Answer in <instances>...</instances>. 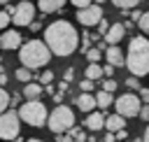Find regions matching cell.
Listing matches in <instances>:
<instances>
[{
  "label": "cell",
  "instance_id": "obj_1",
  "mask_svg": "<svg viewBox=\"0 0 149 142\" xmlns=\"http://www.w3.org/2000/svg\"><path fill=\"white\" fill-rule=\"evenodd\" d=\"M44 44L49 47L51 54L65 58V56H70V54L77 51V47H79V33L74 30V26L70 21L58 19V21H54V23H49L44 28Z\"/></svg>",
  "mask_w": 149,
  "mask_h": 142
},
{
  "label": "cell",
  "instance_id": "obj_2",
  "mask_svg": "<svg viewBox=\"0 0 149 142\" xmlns=\"http://www.w3.org/2000/svg\"><path fill=\"white\" fill-rule=\"evenodd\" d=\"M126 68L133 77L149 74V40L144 35H137L130 40L126 51Z\"/></svg>",
  "mask_w": 149,
  "mask_h": 142
},
{
  "label": "cell",
  "instance_id": "obj_3",
  "mask_svg": "<svg viewBox=\"0 0 149 142\" xmlns=\"http://www.w3.org/2000/svg\"><path fill=\"white\" fill-rule=\"evenodd\" d=\"M19 61H21L23 68H28V70L33 72V70H37V68H44V65L51 61V51H49V47H47L44 42H40V40H28V42H23L21 49H19Z\"/></svg>",
  "mask_w": 149,
  "mask_h": 142
},
{
  "label": "cell",
  "instance_id": "obj_4",
  "mask_svg": "<svg viewBox=\"0 0 149 142\" xmlns=\"http://www.w3.org/2000/svg\"><path fill=\"white\" fill-rule=\"evenodd\" d=\"M19 116L23 123L33 126V128H42L47 126V119H49V112L47 107L42 105V100H26L21 107H19Z\"/></svg>",
  "mask_w": 149,
  "mask_h": 142
},
{
  "label": "cell",
  "instance_id": "obj_5",
  "mask_svg": "<svg viewBox=\"0 0 149 142\" xmlns=\"http://www.w3.org/2000/svg\"><path fill=\"white\" fill-rule=\"evenodd\" d=\"M47 126H49V130H51L54 135H58V133H68V130L74 126V114H72V109H70L68 105H58V107L49 114Z\"/></svg>",
  "mask_w": 149,
  "mask_h": 142
},
{
  "label": "cell",
  "instance_id": "obj_6",
  "mask_svg": "<svg viewBox=\"0 0 149 142\" xmlns=\"http://www.w3.org/2000/svg\"><path fill=\"white\" fill-rule=\"evenodd\" d=\"M21 137V116L14 109L0 114V140H19Z\"/></svg>",
  "mask_w": 149,
  "mask_h": 142
},
{
  "label": "cell",
  "instance_id": "obj_7",
  "mask_svg": "<svg viewBox=\"0 0 149 142\" xmlns=\"http://www.w3.org/2000/svg\"><path fill=\"white\" fill-rule=\"evenodd\" d=\"M114 109H116V114L119 116H123V119H130V116H140V109H142V100H140V95L137 93H123V95H119L116 100H114Z\"/></svg>",
  "mask_w": 149,
  "mask_h": 142
},
{
  "label": "cell",
  "instance_id": "obj_8",
  "mask_svg": "<svg viewBox=\"0 0 149 142\" xmlns=\"http://www.w3.org/2000/svg\"><path fill=\"white\" fill-rule=\"evenodd\" d=\"M33 19H35V5H33L30 0L19 2V5H16V9H14V14H12L14 26H16V28H21V26H30V23H33Z\"/></svg>",
  "mask_w": 149,
  "mask_h": 142
},
{
  "label": "cell",
  "instance_id": "obj_9",
  "mask_svg": "<svg viewBox=\"0 0 149 142\" xmlns=\"http://www.w3.org/2000/svg\"><path fill=\"white\" fill-rule=\"evenodd\" d=\"M77 21H79L81 26H86V28L98 26V23L102 21V7H100V5H88V7L79 9V12H77Z\"/></svg>",
  "mask_w": 149,
  "mask_h": 142
},
{
  "label": "cell",
  "instance_id": "obj_10",
  "mask_svg": "<svg viewBox=\"0 0 149 142\" xmlns=\"http://www.w3.org/2000/svg\"><path fill=\"white\" fill-rule=\"evenodd\" d=\"M21 33L19 30H5L0 35V49H7V51H14V49H21Z\"/></svg>",
  "mask_w": 149,
  "mask_h": 142
},
{
  "label": "cell",
  "instance_id": "obj_11",
  "mask_svg": "<svg viewBox=\"0 0 149 142\" xmlns=\"http://www.w3.org/2000/svg\"><path fill=\"white\" fill-rule=\"evenodd\" d=\"M105 58H107V63H109L112 68L126 65V54H123V49H119V44H109V47L105 49Z\"/></svg>",
  "mask_w": 149,
  "mask_h": 142
},
{
  "label": "cell",
  "instance_id": "obj_12",
  "mask_svg": "<svg viewBox=\"0 0 149 142\" xmlns=\"http://www.w3.org/2000/svg\"><path fill=\"white\" fill-rule=\"evenodd\" d=\"M123 35H126L123 23H112L109 30L105 33V42H107V47H109V44H119V42L123 40Z\"/></svg>",
  "mask_w": 149,
  "mask_h": 142
},
{
  "label": "cell",
  "instance_id": "obj_13",
  "mask_svg": "<svg viewBox=\"0 0 149 142\" xmlns=\"http://www.w3.org/2000/svg\"><path fill=\"white\" fill-rule=\"evenodd\" d=\"M84 126H86V128H88L91 133H98L100 128H105V114H102V112H95V109H93V112H91V114L86 116Z\"/></svg>",
  "mask_w": 149,
  "mask_h": 142
},
{
  "label": "cell",
  "instance_id": "obj_14",
  "mask_svg": "<svg viewBox=\"0 0 149 142\" xmlns=\"http://www.w3.org/2000/svg\"><path fill=\"white\" fill-rule=\"evenodd\" d=\"M74 102H77V107H79L81 112H86V114H91V112L98 107V102H95V95H93V93H81Z\"/></svg>",
  "mask_w": 149,
  "mask_h": 142
},
{
  "label": "cell",
  "instance_id": "obj_15",
  "mask_svg": "<svg viewBox=\"0 0 149 142\" xmlns=\"http://www.w3.org/2000/svg\"><path fill=\"white\" fill-rule=\"evenodd\" d=\"M42 93H44V86H42L40 81H28V84L23 86V95H26V100H40Z\"/></svg>",
  "mask_w": 149,
  "mask_h": 142
},
{
  "label": "cell",
  "instance_id": "obj_16",
  "mask_svg": "<svg viewBox=\"0 0 149 142\" xmlns=\"http://www.w3.org/2000/svg\"><path fill=\"white\" fill-rule=\"evenodd\" d=\"M68 0H37V7L42 14H51V12H58Z\"/></svg>",
  "mask_w": 149,
  "mask_h": 142
},
{
  "label": "cell",
  "instance_id": "obj_17",
  "mask_svg": "<svg viewBox=\"0 0 149 142\" xmlns=\"http://www.w3.org/2000/svg\"><path fill=\"white\" fill-rule=\"evenodd\" d=\"M123 126H126V119H123V116H119V114L105 116V128H107L109 133H116V130H121Z\"/></svg>",
  "mask_w": 149,
  "mask_h": 142
},
{
  "label": "cell",
  "instance_id": "obj_18",
  "mask_svg": "<svg viewBox=\"0 0 149 142\" xmlns=\"http://www.w3.org/2000/svg\"><path fill=\"white\" fill-rule=\"evenodd\" d=\"M95 102H98V107L100 109H107V107H112L114 105V93H107V91H98L95 93Z\"/></svg>",
  "mask_w": 149,
  "mask_h": 142
},
{
  "label": "cell",
  "instance_id": "obj_19",
  "mask_svg": "<svg viewBox=\"0 0 149 142\" xmlns=\"http://www.w3.org/2000/svg\"><path fill=\"white\" fill-rule=\"evenodd\" d=\"M102 77H105L102 68H100L98 63H88V68H86V79H91V81H98V79H102Z\"/></svg>",
  "mask_w": 149,
  "mask_h": 142
},
{
  "label": "cell",
  "instance_id": "obj_20",
  "mask_svg": "<svg viewBox=\"0 0 149 142\" xmlns=\"http://www.w3.org/2000/svg\"><path fill=\"white\" fill-rule=\"evenodd\" d=\"M16 79H19V81H23V84H28V81L33 79V72H30L28 68H23V65H21V68H16Z\"/></svg>",
  "mask_w": 149,
  "mask_h": 142
},
{
  "label": "cell",
  "instance_id": "obj_21",
  "mask_svg": "<svg viewBox=\"0 0 149 142\" xmlns=\"http://www.w3.org/2000/svg\"><path fill=\"white\" fill-rule=\"evenodd\" d=\"M86 58H88V63H98V61L102 58V51H100L98 47H91V49L86 51Z\"/></svg>",
  "mask_w": 149,
  "mask_h": 142
},
{
  "label": "cell",
  "instance_id": "obj_22",
  "mask_svg": "<svg viewBox=\"0 0 149 142\" xmlns=\"http://www.w3.org/2000/svg\"><path fill=\"white\" fill-rule=\"evenodd\" d=\"M137 26H140V30H142V35H149V12H142V16H140V21H137Z\"/></svg>",
  "mask_w": 149,
  "mask_h": 142
},
{
  "label": "cell",
  "instance_id": "obj_23",
  "mask_svg": "<svg viewBox=\"0 0 149 142\" xmlns=\"http://www.w3.org/2000/svg\"><path fill=\"white\" fill-rule=\"evenodd\" d=\"M9 98H12V95L0 86V114H2V112H7V107H9Z\"/></svg>",
  "mask_w": 149,
  "mask_h": 142
},
{
  "label": "cell",
  "instance_id": "obj_24",
  "mask_svg": "<svg viewBox=\"0 0 149 142\" xmlns=\"http://www.w3.org/2000/svg\"><path fill=\"white\" fill-rule=\"evenodd\" d=\"M100 86H102V91H107V93H114V91L119 88V84H116V79H114V77H112V79H102V84H100Z\"/></svg>",
  "mask_w": 149,
  "mask_h": 142
},
{
  "label": "cell",
  "instance_id": "obj_25",
  "mask_svg": "<svg viewBox=\"0 0 149 142\" xmlns=\"http://www.w3.org/2000/svg\"><path fill=\"white\" fill-rule=\"evenodd\" d=\"M112 2H114L119 9H130V7H135L140 0H112Z\"/></svg>",
  "mask_w": 149,
  "mask_h": 142
},
{
  "label": "cell",
  "instance_id": "obj_26",
  "mask_svg": "<svg viewBox=\"0 0 149 142\" xmlns=\"http://www.w3.org/2000/svg\"><path fill=\"white\" fill-rule=\"evenodd\" d=\"M51 81H54V72H51V70H44V72L40 74V84H42V86H49Z\"/></svg>",
  "mask_w": 149,
  "mask_h": 142
},
{
  "label": "cell",
  "instance_id": "obj_27",
  "mask_svg": "<svg viewBox=\"0 0 149 142\" xmlns=\"http://www.w3.org/2000/svg\"><path fill=\"white\" fill-rule=\"evenodd\" d=\"M68 133L72 135V140H77V142H86V133H84V130H79V128H70Z\"/></svg>",
  "mask_w": 149,
  "mask_h": 142
},
{
  "label": "cell",
  "instance_id": "obj_28",
  "mask_svg": "<svg viewBox=\"0 0 149 142\" xmlns=\"http://www.w3.org/2000/svg\"><path fill=\"white\" fill-rule=\"evenodd\" d=\"M9 23H12V16H9L5 9H0V30H7Z\"/></svg>",
  "mask_w": 149,
  "mask_h": 142
},
{
  "label": "cell",
  "instance_id": "obj_29",
  "mask_svg": "<svg viewBox=\"0 0 149 142\" xmlns=\"http://www.w3.org/2000/svg\"><path fill=\"white\" fill-rule=\"evenodd\" d=\"M123 86H128V88H130V93H133V91H140V81H137V77H133V74L126 79V84H123Z\"/></svg>",
  "mask_w": 149,
  "mask_h": 142
},
{
  "label": "cell",
  "instance_id": "obj_30",
  "mask_svg": "<svg viewBox=\"0 0 149 142\" xmlns=\"http://www.w3.org/2000/svg\"><path fill=\"white\" fill-rule=\"evenodd\" d=\"M79 88H81L84 93H93V81H91V79H81V81H79Z\"/></svg>",
  "mask_w": 149,
  "mask_h": 142
},
{
  "label": "cell",
  "instance_id": "obj_31",
  "mask_svg": "<svg viewBox=\"0 0 149 142\" xmlns=\"http://www.w3.org/2000/svg\"><path fill=\"white\" fill-rule=\"evenodd\" d=\"M77 9H84V7H88V5H93V0H70Z\"/></svg>",
  "mask_w": 149,
  "mask_h": 142
},
{
  "label": "cell",
  "instance_id": "obj_32",
  "mask_svg": "<svg viewBox=\"0 0 149 142\" xmlns=\"http://www.w3.org/2000/svg\"><path fill=\"white\" fill-rule=\"evenodd\" d=\"M140 100H142V105H149V88H140Z\"/></svg>",
  "mask_w": 149,
  "mask_h": 142
},
{
  "label": "cell",
  "instance_id": "obj_33",
  "mask_svg": "<svg viewBox=\"0 0 149 142\" xmlns=\"http://www.w3.org/2000/svg\"><path fill=\"white\" fill-rule=\"evenodd\" d=\"M107 30H109V23H107V21H105V19H102V21H100V23H98V33H100V35H102V37H105V33H107Z\"/></svg>",
  "mask_w": 149,
  "mask_h": 142
},
{
  "label": "cell",
  "instance_id": "obj_34",
  "mask_svg": "<svg viewBox=\"0 0 149 142\" xmlns=\"http://www.w3.org/2000/svg\"><path fill=\"white\" fill-rule=\"evenodd\" d=\"M140 119L149 123V105H142V109H140Z\"/></svg>",
  "mask_w": 149,
  "mask_h": 142
},
{
  "label": "cell",
  "instance_id": "obj_35",
  "mask_svg": "<svg viewBox=\"0 0 149 142\" xmlns=\"http://www.w3.org/2000/svg\"><path fill=\"white\" fill-rule=\"evenodd\" d=\"M56 142H72V135H65V133H58V135H56Z\"/></svg>",
  "mask_w": 149,
  "mask_h": 142
},
{
  "label": "cell",
  "instance_id": "obj_36",
  "mask_svg": "<svg viewBox=\"0 0 149 142\" xmlns=\"http://www.w3.org/2000/svg\"><path fill=\"white\" fill-rule=\"evenodd\" d=\"M130 14V21H140V16H142V9H133V12H128Z\"/></svg>",
  "mask_w": 149,
  "mask_h": 142
},
{
  "label": "cell",
  "instance_id": "obj_37",
  "mask_svg": "<svg viewBox=\"0 0 149 142\" xmlns=\"http://www.w3.org/2000/svg\"><path fill=\"white\" fill-rule=\"evenodd\" d=\"M102 72H105V79H112V72H114V68H112V65L107 63V65L102 68Z\"/></svg>",
  "mask_w": 149,
  "mask_h": 142
},
{
  "label": "cell",
  "instance_id": "obj_38",
  "mask_svg": "<svg viewBox=\"0 0 149 142\" xmlns=\"http://www.w3.org/2000/svg\"><path fill=\"white\" fill-rule=\"evenodd\" d=\"M114 135H116V140H126V137H128V133H126V128H121V130H116Z\"/></svg>",
  "mask_w": 149,
  "mask_h": 142
},
{
  "label": "cell",
  "instance_id": "obj_39",
  "mask_svg": "<svg viewBox=\"0 0 149 142\" xmlns=\"http://www.w3.org/2000/svg\"><path fill=\"white\" fill-rule=\"evenodd\" d=\"M105 142H116V135H114V133H107V135H105Z\"/></svg>",
  "mask_w": 149,
  "mask_h": 142
},
{
  "label": "cell",
  "instance_id": "obj_40",
  "mask_svg": "<svg viewBox=\"0 0 149 142\" xmlns=\"http://www.w3.org/2000/svg\"><path fill=\"white\" fill-rule=\"evenodd\" d=\"M0 86H7V74L0 70Z\"/></svg>",
  "mask_w": 149,
  "mask_h": 142
},
{
  "label": "cell",
  "instance_id": "obj_41",
  "mask_svg": "<svg viewBox=\"0 0 149 142\" xmlns=\"http://www.w3.org/2000/svg\"><path fill=\"white\" fill-rule=\"evenodd\" d=\"M28 28H30V30H40V21H37V23H35V21H33V23H30V26H28Z\"/></svg>",
  "mask_w": 149,
  "mask_h": 142
},
{
  "label": "cell",
  "instance_id": "obj_42",
  "mask_svg": "<svg viewBox=\"0 0 149 142\" xmlns=\"http://www.w3.org/2000/svg\"><path fill=\"white\" fill-rule=\"evenodd\" d=\"M72 74H74V72H72V68H70V70L65 72V81H70V79H72Z\"/></svg>",
  "mask_w": 149,
  "mask_h": 142
},
{
  "label": "cell",
  "instance_id": "obj_43",
  "mask_svg": "<svg viewBox=\"0 0 149 142\" xmlns=\"http://www.w3.org/2000/svg\"><path fill=\"white\" fill-rule=\"evenodd\" d=\"M142 142H149V126H147V130H144V135H142Z\"/></svg>",
  "mask_w": 149,
  "mask_h": 142
},
{
  "label": "cell",
  "instance_id": "obj_44",
  "mask_svg": "<svg viewBox=\"0 0 149 142\" xmlns=\"http://www.w3.org/2000/svg\"><path fill=\"white\" fill-rule=\"evenodd\" d=\"M26 142H44V140H40V137H30V140H26Z\"/></svg>",
  "mask_w": 149,
  "mask_h": 142
},
{
  "label": "cell",
  "instance_id": "obj_45",
  "mask_svg": "<svg viewBox=\"0 0 149 142\" xmlns=\"http://www.w3.org/2000/svg\"><path fill=\"white\" fill-rule=\"evenodd\" d=\"M0 5H5V7H7V5H9V0H0Z\"/></svg>",
  "mask_w": 149,
  "mask_h": 142
},
{
  "label": "cell",
  "instance_id": "obj_46",
  "mask_svg": "<svg viewBox=\"0 0 149 142\" xmlns=\"http://www.w3.org/2000/svg\"><path fill=\"white\" fill-rule=\"evenodd\" d=\"M93 2H95V5H100V2H105V0H93Z\"/></svg>",
  "mask_w": 149,
  "mask_h": 142
},
{
  "label": "cell",
  "instance_id": "obj_47",
  "mask_svg": "<svg viewBox=\"0 0 149 142\" xmlns=\"http://www.w3.org/2000/svg\"><path fill=\"white\" fill-rule=\"evenodd\" d=\"M133 142H142V140H140V137H135V140H133Z\"/></svg>",
  "mask_w": 149,
  "mask_h": 142
},
{
  "label": "cell",
  "instance_id": "obj_48",
  "mask_svg": "<svg viewBox=\"0 0 149 142\" xmlns=\"http://www.w3.org/2000/svg\"><path fill=\"white\" fill-rule=\"evenodd\" d=\"M19 142H21V137H19Z\"/></svg>",
  "mask_w": 149,
  "mask_h": 142
}]
</instances>
